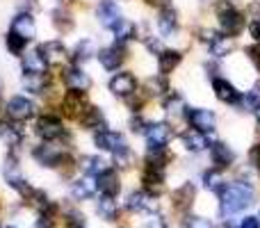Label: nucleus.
Returning a JSON list of instances; mask_svg holds the SVG:
<instances>
[{
  "mask_svg": "<svg viewBox=\"0 0 260 228\" xmlns=\"http://www.w3.org/2000/svg\"><path fill=\"white\" fill-rule=\"evenodd\" d=\"M212 162L217 165V169H226V167H231V162H233V151L221 142L212 144Z\"/></svg>",
  "mask_w": 260,
  "mask_h": 228,
  "instance_id": "aec40b11",
  "label": "nucleus"
},
{
  "mask_svg": "<svg viewBox=\"0 0 260 228\" xmlns=\"http://www.w3.org/2000/svg\"><path fill=\"white\" fill-rule=\"evenodd\" d=\"M189 123L199 133H210L215 128V114L208 112V110H192L189 112Z\"/></svg>",
  "mask_w": 260,
  "mask_h": 228,
  "instance_id": "f8f14e48",
  "label": "nucleus"
},
{
  "mask_svg": "<svg viewBox=\"0 0 260 228\" xmlns=\"http://www.w3.org/2000/svg\"><path fill=\"white\" fill-rule=\"evenodd\" d=\"M247 55H249V59L253 62V67H256L258 71H260V46H258V44H256V46H249V48H247Z\"/></svg>",
  "mask_w": 260,
  "mask_h": 228,
  "instance_id": "ea45409f",
  "label": "nucleus"
},
{
  "mask_svg": "<svg viewBox=\"0 0 260 228\" xmlns=\"http://www.w3.org/2000/svg\"><path fill=\"white\" fill-rule=\"evenodd\" d=\"M123 57H126V55H123V48H121V46H110V48H103V50L99 53L101 64H103L105 69H110V71H112V69H119V67H121Z\"/></svg>",
  "mask_w": 260,
  "mask_h": 228,
  "instance_id": "2eb2a0df",
  "label": "nucleus"
},
{
  "mask_svg": "<svg viewBox=\"0 0 260 228\" xmlns=\"http://www.w3.org/2000/svg\"><path fill=\"white\" fill-rule=\"evenodd\" d=\"M128 208L130 210H148V208H153V206L148 203L146 192H133L128 199Z\"/></svg>",
  "mask_w": 260,
  "mask_h": 228,
  "instance_id": "c756f323",
  "label": "nucleus"
},
{
  "mask_svg": "<svg viewBox=\"0 0 260 228\" xmlns=\"http://www.w3.org/2000/svg\"><path fill=\"white\" fill-rule=\"evenodd\" d=\"M253 187L249 183H226L219 187V201H221V215H235L253 203Z\"/></svg>",
  "mask_w": 260,
  "mask_h": 228,
  "instance_id": "f257e3e1",
  "label": "nucleus"
},
{
  "mask_svg": "<svg viewBox=\"0 0 260 228\" xmlns=\"http://www.w3.org/2000/svg\"><path fill=\"white\" fill-rule=\"evenodd\" d=\"M99 212H101V215H103L108 221H112L114 217H117V206H114L112 197H103V199H101V203H99Z\"/></svg>",
  "mask_w": 260,
  "mask_h": 228,
  "instance_id": "7c9ffc66",
  "label": "nucleus"
},
{
  "mask_svg": "<svg viewBox=\"0 0 260 228\" xmlns=\"http://www.w3.org/2000/svg\"><path fill=\"white\" fill-rule=\"evenodd\" d=\"M82 128L96 130V133H103L105 130V116L99 108H87V112L82 114Z\"/></svg>",
  "mask_w": 260,
  "mask_h": 228,
  "instance_id": "a211bd4d",
  "label": "nucleus"
},
{
  "mask_svg": "<svg viewBox=\"0 0 260 228\" xmlns=\"http://www.w3.org/2000/svg\"><path fill=\"white\" fill-rule=\"evenodd\" d=\"M194 185H183V187H178L174 192V208H178V210H187L189 206H192L194 201Z\"/></svg>",
  "mask_w": 260,
  "mask_h": 228,
  "instance_id": "4be33fe9",
  "label": "nucleus"
},
{
  "mask_svg": "<svg viewBox=\"0 0 260 228\" xmlns=\"http://www.w3.org/2000/svg\"><path fill=\"white\" fill-rule=\"evenodd\" d=\"M46 67H48V64L44 62V57H41L39 53H30L23 59V69H25L27 76H44Z\"/></svg>",
  "mask_w": 260,
  "mask_h": 228,
  "instance_id": "5701e85b",
  "label": "nucleus"
},
{
  "mask_svg": "<svg viewBox=\"0 0 260 228\" xmlns=\"http://www.w3.org/2000/svg\"><path fill=\"white\" fill-rule=\"evenodd\" d=\"M212 87H215L217 99L224 101V103H238V101H240V91L235 89L229 80H224V78H215Z\"/></svg>",
  "mask_w": 260,
  "mask_h": 228,
  "instance_id": "4468645a",
  "label": "nucleus"
},
{
  "mask_svg": "<svg viewBox=\"0 0 260 228\" xmlns=\"http://www.w3.org/2000/svg\"><path fill=\"white\" fill-rule=\"evenodd\" d=\"M62 108H64V114L69 119H78L87 112V99L82 91H69L62 101Z\"/></svg>",
  "mask_w": 260,
  "mask_h": 228,
  "instance_id": "20e7f679",
  "label": "nucleus"
},
{
  "mask_svg": "<svg viewBox=\"0 0 260 228\" xmlns=\"http://www.w3.org/2000/svg\"><path fill=\"white\" fill-rule=\"evenodd\" d=\"M114 162H117L119 167H126L133 162V153H130V148L128 146H123V148H119L117 153H114Z\"/></svg>",
  "mask_w": 260,
  "mask_h": 228,
  "instance_id": "c9c22d12",
  "label": "nucleus"
},
{
  "mask_svg": "<svg viewBox=\"0 0 260 228\" xmlns=\"http://www.w3.org/2000/svg\"><path fill=\"white\" fill-rule=\"evenodd\" d=\"M99 187L103 192V197H114L119 192V176L114 169H105L99 176Z\"/></svg>",
  "mask_w": 260,
  "mask_h": 228,
  "instance_id": "f3484780",
  "label": "nucleus"
},
{
  "mask_svg": "<svg viewBox=\"0 0 260 228\" xmlns=\"http://www.w3.org/2000/svg\"><path fill=\"white\" fill-rule=\"evenodd\" d=\"M142 183H144V189L151 194H160L162 187H165V178H162L160 171L155 169H146L142 176Z\"/></svg>",
  "mask_w": 260,
  "mask_h": 228,
  "instance_id": "412c9836",
  "label": "nucleus"
},
{
  "mask_svg": "<svg viewBox=\"0 0 260 228\" xmlns=\"http://www.w3.org/2000/svg\"><path fill=\"white\" fill-rule=\"evenodd\" d=\"M96 187H99V183H94L91 178H82L78 183H73V197L80 199V201L82 199H89V197H94Z\"/></svg>",
  "mask_w": 260,
  "mask_h": 228,
  "instance_id": "393cba45",
  "label": "nucleus"
},
{
  "mask_svg": "<svg viewBox=\"0 0 260 228\" xmlns=\"http://www.w3.org/2000/svg\"><path fill=\"white\" fill-rule=\"evenodd\" d=\"M44 76H25V85L30 87L32 91H41V87H44Z\"/></svg>",
  "mask_w": 260,
  "mask_h": 228,
  "instance_id": "4c0bfd02",
  "label": "nucleus"
},
{
  "mask_svg": "<svg viewBox=\"0 0 260 228\" xmlns=\"http://www.w3.org/2000/svg\"><path fill=\"white\" fill-rule=\"evenodd\" d=\"M146 3L148 5H162V7H169V5H167L169 0H146Z\"/></svg>",
  "mask_w": 260,
  "mask_h": 228,
  "instance_id": "09e8293b",
  "label": "nucleus"
},
{
  "mask_svg": "<svg viewBox=\"0 0 260 228\" xmlns=\"http://www.w3.org/2000/svg\"><path fill=\"white\" fill-rule=\"evenodd\" d=\"M96 14H99L101 23H103L105 27H112V30H114V25H117V23L123 21L121 9L117 7V3H114V0H103V3L99 5V9H96Z\"/></svg>",
  "mask_w": 260,
  "mask_h": 228,
  "instance_id": "0eeeda50",
  "label": "nucleus"
},
{
  "mask_svg": "<svg viewBox=\"0 0 260 228\" xmlns=\"http://www.w3.org/2000/svg\"><path fill=\"white\" fill-rule=\"evenodd\" d=\"M144 228H167V226L162 224V221H157V219H155V221H151V224H146Z\"/></svg>",
  "mask_w": 260,
  "mask_h": 228,
  "instance_id": "de8ad7c7",
  "label": "nucleus"
},
{
  "mask_svg": "<svg viewBox=\"0 0 260 228\" xmlns=\"http://www.w3.org/2000/svg\"><path fill=\"white\" fill-rule=\"evenodd\" d=\"M171 160V153L167 151L165 146H151L146 153V169H155V171H162L165 165Z\"/></svg>",
  "mask_w": 260,
  "mask_h": 228,
  "instance_id": "ddd939ff",
  "label": "nucleus"
},
{
  "mask_svg": "<svg viewBox=\"0 0 260 228\" xmlns=\"http://www.w3.org/2000/svg\"><path fill=\"white\" fill-rule=\"evenodd\" d=\"M130 125H133V130H139V128H142V119H133V121H130Z\"/></svg>",
  "mask_w": 260,
  "mask_h": 228,
  "instance_id": "8fccbe9b",
  "label": "nucleus"
},
{
  "mask_svg": "<svg viewBox=\"0 0 260 228\" xmlns=\"http://www.w3.org/2000/svg\"><path fill=\"white\" fill-rule=\"evenodd\" d=\"M180 139H183L185 148H189V151H203V148L208 146V139H206V135H203V133H199V130H194V128H189L187 133H185Z\"/></svg>",
  "mask_w": 260,
  "mask_h": 228,
  "instance_id": "b1692460",
  "label": "nucleus"
},
{
  "mask_svg": "<svg viewBox=\"0 0 260 228\" xmlns=\"http://www.w3.org/2000/svg\"><path fill=\"white\" fill-rule=\"evenodd\" d=\"M146 89H148V94H162V91L167 89V82L162 80H157V78H148V82H146Z\"/></svg>",
  "mask_w": 260,
  "mask_h": 228,
  "instance_id": "e433bc0d",
  "label": "nucleus"
},
{
  "mask_svg": "<svg viewBox=\"0 0 260 228\" xmlns=\"http://www.w3.org/2000/svg\"><path fill=\"white\" fill-rule=\"evenodd\" d=\"M7 48L12 50L14 55L23 53V48H25V39H21L18 35H14V32H9L7 35Z\"/></svg>",
  "mask_w": 260,
  "mask_h": 228,
  "instance_id": "72a5a7b5",
  "label": "nucleus"
},
{
  "mask_svg": "<svg viewBox=\"0 0 260 228\" xmlns=\"http://www.w3.org/2000/svg\"><path fill=\"white\" fill-rule=\"evenodd\" d=\"M0 89H3V80H0Z\"/></svg>",
  "mask_w": 260,
  "mask_h": 228,
  "instance_id": "603ef678",
  "label": "nucleus"
},
{
  "mask_svg": "<svg viewBox=\"0 0 260 228\" xmlns=\"http://www.w3.org/2000/svg\"><path fill=\"white\" fill-rule=\"evenodd\" d=\"M251 160H253V165H256L258 169H260V144L251 148Z\"/></svg>",
  "mask_w": 260,
  "mask_h": 228,
  "instance_id": "a18cd8bd",
  "label": "nucleus"
},
{
  "mask_svg": "<svg viewBox=\"0 0 260 228\" xmlns=\"http://www.w3.org/2000/svg\"><path fill=\"white\" fill-rule=\"evenodd\" d=\"M251 37H253L256 41H260V21L251 23Z\"/></svg>",
  "mask_w": 260,
  "mask_h": 228,
  "instance_id": "49530a36",
  "label": "nucleus"
},
{
  "mask_svg": "<svg viewBox=\"0 0 260 228\" xmlns=\"http://www.w3.org/2000/svg\"><path fill=\"white\" fill-rule=\"evenodd\" d=\"M114 35H117L119 41H126V39H130V37H135V25L123 18L121 23H117V25H114Z\"/></svg>",
  "mask_w": 260,
  "mask_h": 228,
  "instance_id": "2f4dec72",
  "label": "nucleus"
},
{
  "mask_svg": "<svg viewBox=\"0 0 260 228\" xmlns=\"http://www.w3.org/2000/svg\"><path fill=\"white\" fill-rule=\"evenodd\" d=\"M183 105L185 103H183V99H180V96H171V99L165 103V110L169 114H180V112H183Z\"/></svg>",
  "mask_w": 260,
  "mask_h": 228,
  "instance_id": "f704fd0d",
  "label": "nucleus"
},
{
  "mask_svg": "<svg viewBox=\"0 0 260 228\" xmlns=\"http://www.w3.org/2000/svg\"><path fill=\"white\" fill-rule=\"evenodd\" d=\"M64 128H62V121L57 119V116H41L39 121H37V135H39L41 139H46V142H53V139L62 137Z\"/></svg>",
  "mask_w": 260,
  "mask_h": 228,
  "instance_id": "f03ea898",
  "label": "nucleus"
},
{
  "mask_svg": "<svg viewBox=\"0 0 260 228\" xmlns=\"http://www.w3.org/2000/svg\"><path fill=\"white\" fill-rule=\"evenodd\" d=\"M231 50H233V41H231V37L217 35L215 39L210 41V53L215 55V57H224V55H229Z\"/></svg>",
  "mask_w": 260,
  "mask_h": 228,
  "instance_id": "c85d7f7f",
  "label": "nucleus"
},
{
  "mask_svg": "<svg viewBox=\"0 0 260 228\" xmlns=\"http://www.w3.org/2000/svg\"><path fill=\"white\" fill-rule=\"evenodd\" d=\"M12 32L18 35L21 39H25V41L32 39V37H35V21H32L30 14H18L12 23Z\"/></svg>",
  "mask_w": 260,
  "mask_h": 228,
  "instance_id": "dca6fc26",
  "label": "nucleus"
},
{
  "mask_svg": "<svg viewBox=\"0 0 260 228\" xmlns=\"http://www.w3.org/2000/svg\"><path fill=\"white\" fill-rule=\"evenodd\" d=\"M256 116H258V121H260V103L256 105Z\"/></svg>",
  "mask_w": 260,
  "mask_h": 228,
  "instance_id": "3c124183",
  "label": "nucleus"
},
{
  "mask_svg": "<svg viewBox=\"0 0 260 228\" xmlns=\"http://www.w3.org/2000/svg\"><path fill=\"white\" fill-rule=\"evenodd\" d=\"M219 23H221V30L226 35H238L240 30L244 27V16L233 7H226L219 12Z\"/></svg>",
  "mask_w": 260,
  "mask_h": 228,
  "instance_id": "423d86ee",
  "label": "nucleus"
},
{
  "mask_svg": "<svg viewBox=\"0 0 260 228\" xmlns=\"http://www.w3.org/2000/svg\"><path fill=\"white\" fill-rule=\"evenodd\" d=\"M171 137H174V130L169 123H153L146 128V139L151 146H165Z\"/></svg>",
  "mask_w": 260,
  "mask_h": 228,
  "instance_id": "9d476101",
  "label": "nucleus"
},
{
  "mask_svg": "<svg viewBox=\"0 0 260 228\" xmlns=\"http://www.w3.org/2000/svg\"><path fill=\"white\" fill-rule=\"evenodd\" d=\"M67 228H85V219H82L80 215H76V212H73V215L67 219Z\"/></svg>",
  "mask_w": 260,
  "mask_h": 228,
  "instance_id": "a19ab883",
  "label": "nucleus"
},
{
  "mask_svg": "<svg viewBox=\"0 0 260 228\" xmlns=\"http://www.w3.org/2000/svg\"><path fill=\"white\" fill-rule=\"evenodd\" d=\"M9 228H14V226H9Z\"/></svg>",
  "mask_w": 260,
  "mask_h": 228,
  "instance_id": "864d4df0",
  "label": "nucleus"
},
{
  "mask_svg": "<svg viewBox=\"0 0 260 228\" xmlns=\"http://www.w3.org/2000/svg\"><path fill=\"white\" fill-rule=\"evenodd\" d=\"M0 137L9 139V142H16L18 139V133H14V128L9 123H0Z\"/></svg>",
  "mask_w": 260,
  "mask_h": 228,
  "instance_id": "58836bf2",
  "label": "nucleus"
},
{
  "mask_svg": "<svg viewBox=\"0 0 260 228\" xmlns=\"http://www.w3.org/2000/svg\"><path fill=\"white\" fill-rule=\"evenodd\" d=\"M180 59H183V55H180L178 50H165V53L160 55V71L171 73L180 64Z\"/></svg>",
  "mask_w": 260,
  "mask_h": 228,
  "instance_id": "bb28decb",
  "label": "nucleus"
},
{
  "mask_svg": "<svg viewBox=\"0 0 260 228\" xmlns=\"http://www.w3.org/2000/svg\"><path fill=\"white\" fill-rule=\"evenodd\" d=\"M35 157L37 160H41L44 162V165H48V167H57V162L62 160V155H59L57 151H55L53 146H48V144H46V146H39L35 151Z\"/></svg>",
  "mask_w": 260,
  "mask_h": 228,
  "instance_id": "cd10ccee",
  "label": "nucleus"
},
{
  "mask_svg": "<svg viewBox=\"0 0 260 228\" xmlns=\"http://www.w3.org/2000/svg\"><path fill=\"white\" fill-rule=\"evenodd\" d=\"M135 89H137V80L133 73H119L110 80V91L117 96H133Z\"/></svg>",
  "mask_w": 260,
  "mask_h": 228,
  "instance_id": "6e6552de",
  "label": "nucleus"
},
{
  "mask_svg": "<svg viewBox=\"0 0 260 228\" xmlns=\"http://www.w3.org/2000/svg\"><path fill=\"white\" fill-rule=\"evenodd\" d=\"M189 228H212V221L201 219V217H194V219L189 221Z\"/></svg>",
  "mask_w": 260,
  "mask_h": 228,
  "instance_id": "79ce46f5",
  "label": "nucleus"
},
{
  "mask_svg": "<svg viewBox=\"0 0 260 228\" xmlns=\"http://www.w3.org/2000/svg\"><path fill=\"white\" fill-rule=\"evenodd\" d=\"M240 228H260V219H256V217H247V219H242Z\"/></svg>",
  "mask_w": 260,
  "mask_h": 228,
  "instance_id": "c03bdc74",
  "label": "nucleus"
},
{
  "mask_svg": "<svg viewBox=\"0 0 260 228\" xmlns=\"http://www.w3.org/2000/svg\"><path fill=\"white\" fill-rule=\"evenodd\" d=\"M35 114V105L30 103V99L25 96H14L7 103V116L12 121H25Z\"/></svg>",
  "mask_w": 260,
  "mask_h": 228,
  "instance_id": "7ed1b4c3",
  "label": "nucleus"
},
{
  "mask_svg": "<svg viewBox=\"0 0 260 228\" xmlns=\"http://www.w3.org/2000/svg\"><path fill=\"white\" fill-rule=\"evenodd\" d=\"M91 53H94V44L91 41H80L78 44V48H76V62H82V59H89L91 57Z\"/></svg>",
  "mask_w": 260,
  "mask_h": 228,
  "instance_id": "473e14b6",
  "label": "nucleus"
},
{
  "mask_svg": "<svg viewBox=\"0 0 260 228\" xmlns=\"http://www.w3.org/2000/svg\"><path fill=\"white\" fill-rule=\"evenodd\" d=\"M80 167H82V171H85V174L101 176L105 171V160H103V157H96V155H85L80 160Z\"/></svg>",
  "mask_w": 260,
  "mask_h": 228,
  "instance_id": "a878e982",
  "label": "nucleus"
},
{
  "mask_svg": "<svg viewBox=\"0 0 260 228\" xmlns=\"http://www.w3.org/2000/svg\"><path fill=\"white\" fill-rule=\"evenodd\" d=\"M206 183H208V187H215V189H219V174H206Z\"/></svg>",
  "mask_w": 260,
  "mask_h": 228,
  "instance_id": "37998d69",
  "label": "nucleus"
},
{
  "mask_svg": "<svg viewBox=\"0 0 260 228\" xmlns=\"http://www.w3.org/2000/svg\"><path fill=\"white\" fill-rule=\"evenodd\" d=\"M96 146L103 148V151H112L117 153L119 148L126 146V142H123V137L119 133H110V130H103V133H96Z\"/></svg>",
  "mask_w": 260,
  "mask_h": 228,
  "instance_id": "9b49d317",
  "label": "nucleus"
},
{
  "mask_svg": "<svg viewBox=\"0 0 260 228\" xmlns=\"http://www.w3.org/2000/svg\"><path fill=\"white\" fill-rule=\"evenodd\" d=\"M37 53L44 57L46 64H53V67L67 62V48H64L59 41H46V44L39 46V50H37Z\"/></svg>",
  "mask_w": 260,
  "mask_h": 228,
  "instance_id": "39448f33",
  "label": "nucleus"
},
{
  "mask_svg": "<svg viewBox=\"0 0 260 228\" xmlns=\"http://www.w3.org/2000/svg\"><path fill=\"white\" fill-rule=\"evenodd\" d=\"M176 25H178V14H176V9L162 7L160 16H157V27H160V32L162 35H171V32L176 30Z\"/></svg>",
  "mask_w": 260,
  "mask_h": 228,
  "instance_id": "6ab92c4d",
  "label": "nucleus"
},
{
  "mask_svg": "<svg viewBox=\"0 0 260 228\" xmlns=\"http://www.w3.org/2000/svg\"><path fill=\"white\" fill-rule=\"evenodd\" d=\"M64 82H67V87L71 91H87L91 85L89 76L87 73H82L78 67H69L64 69Z\"/></svg>",
  "mask_w": 260,
  "mask_h": 228,
  "instance_id": "1a4fd4ad",
  "label": "nucleus"
}]
</instances>
